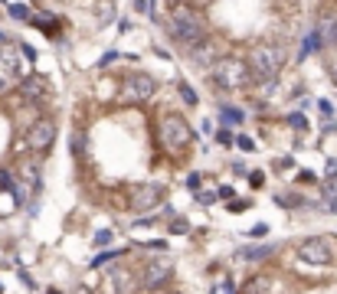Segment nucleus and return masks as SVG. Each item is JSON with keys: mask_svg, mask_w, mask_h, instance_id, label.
<instances>
[{"mask_svg": "<svg viewBox=\"0 0 337 294\" xmlns=\"http://www.w3.org/2000/svg\"><path fill=\"white\" fill-rule=\"evenodd\" d=\"M170 36L180 46L194 49L206 39V17L190 4H174L170 7Z\"/></svg>", "mask_w": 337, "mask_h": 294, "instance_id": "obj_1", "label": "nucleus"}, {"mask_svg": "<svg viewBox=\"0 0 337 294\" xmlns=\"http://www.w3.org/2000/svg\"><path fill=\"white\" fill-rule=\"evenodd\" d=\"M256 79L252 75V66L249 59H243V56H223V59L216 62V69H213V92H239V88H246L249 82Z\"/></svg>", "mask_w": 337, "mask_h": 294, "instance_id": "obj_2", "label": "nucleus"}, {"mask_svg": "<svg viewBox=\"0 0 337 294\" xmlns=\"http://www.w3.org/2000/svg\"><path fill=\"white\" fill-rule=\"evenodd\" d=\"M249 66H252V75L259 82H275V75L285 66V46L281 43H259L249 53Z\"/></svg>", "mask_w": 337, "mask_h": 294, "instance_id": "obj_3", "label": "nucleus"}, {"mask_svg": "<svg viewBox=\"0 0 337 294\" xmlns=\"http://www.w3.org/2000/svg\"><path fill=\"white\" fill-rule=\"evenodd\" d=\"M190 141H194V128H190L180 115H167L161 121V144L167 147L170 154H180Z\"/></svg>", "mask_w": 337, "mask_h": 294, "instance_id": "obj_4", "label": "nucleus"}, {"mask_svg": "<svg viewBox=\"0 0 337 294\" xmlns=\"http://www.w3.org/2000/svg\"><path fill=\"white\" fill-rule=\"evenodd\" d=\"M298 258L305 265H314V268H321V265H331L334 262V249L327 239H305L298 245Z\"/></svg>", "mask_w": 337, "mask_h": 294, "instance_id": "obj_5", "label": "nucleus"}, {"mask_svg": "<svg viewBox=\"0 0 337 294\" xmlns=\"http://www.w3.org/2000/svg\"><path fill=\"white\" fill-rule=\"evenodd\" d=\"M53 141H56V121L53 118H36L26 128V144L33 151H46V147H53Z\"/></svg>", "mask_w": 337, "mask_h": 294, "instance_id": "obj_6", "label": "nucleus"}, {"mask_svg": "<svg viewBox=\"0 0 337 294\" xmlns=\"http://www.w3.org/2000/svg\"><path fill=\"white\" fill-rule=\"evenodd\" d=\"M161 200H167V186L164 183H144V186H137V190L131 193V209L134 213H148V209H154Z\"/></svg>", "mask_w": 337, "mask_h": 294, "instance_id": "obj_7", "label": "nucleus"}, {"mask_svg": "<svg viewBox=\"0 0 337 294\" xmlns=\"http://www.w3.org/2000/svg\"><path fill=\"white\" fill-rule=\"evenodd\" d=\"M154 92H157L154 79L144 75V72H134V75L125 79V102H148Z\"/></svg>", "mask_w": 337, "mask_h": 294, "instance_id": "obj_8", "label": "nucleus"}, {"mask_svg": "<svg viewBox=\"0 0 337 294\" xmlns=\"http://www.w3.org/2000/svg\"><path fill=\"white\" fill-rule=\"evenodd\" d=\"M167 278H170V265L167 262H151L148 268H144L141 284H144V288H161Z\"/></svg>", "mask_w": 337, "mask_h": 294, "instance_id": "obj_9", "label": "nucleus"}, {"mask_svg": "<svg viewBox=\"0 0 337 294\" xmlns=\"http://www.w3.org/2000/svg\"><path fill=\"white\" fill-rule=\"evenodd\" d=\"M314 30H318L324 49H337V17H331V13L318 17V26H314Z\"/></svg>", "mask_w": 337, "mask_h": 294, "instance_id": "obj_10", "label": "nucleus"}, {"mask_svg": "<svg viewBox=\"0 0 337 294\" xmlns=\"http://www.w3.org/2000/svg\"><path fill=\"white\" fill-rule=\"evenodd\" d=\"M187 53H190V62H194L197 69H206L216 59V43H213V39H203V43H197L194 49H187Z\"/></svg>", "mask_w": 337, "mask_h": 294, "instance_id": "obj_11", "label": "nucleus"}, {"mask_svg": "<svg viewBox=\"0 0 337 294\" xmlns=\"http://www.w3.org/2000/svg\"><path fill=\"white\" fill-rule=\"evenodd\" d=\"M269 291H272L269 275H252L249 281L243 284V294H269Z\"/></svg>", "mask_w": 337, "mask_h": 294, "instance_id": "obj_12", "label": "nucleus"}, {"mask_svg": "<svg viewBox=\"0 0 337 294\" xmlns=\"http://www.w3.org/2000/svg\"><path fill=\"white\" fill-rule=\"evenodd\" d=\"M20 92H23L26 98H43V92H46V82L39 79V75H30V79H23V82H20Z\"/></svg>", "mask_w": 337, "mask_h": 294, "instance_id": "obj_13", "label": "nucleus"}, {"mask_svg": "<svg viewBox=\"0 0 337 294\" xmlns=\"http://www.w3.org/2000/svg\"><path fill=\"white\" fill-rule=\"evenodd\" d=\"M275 252V245H259V249H239V255L249 258V262H259V258H269Z\"/></svg>", "mask_w": 337, "mask_h": 294, "instance_id": "obj_14", "label": "nucleus"}, {"mask_svg": "<svg viewBox=\"0 0 337 294\" xmlns=\"http://www.w3.org/2000/svg\"><path fill=\"white\" fill-rule=\"evenodd\" d=\"M30 23H33V26H39L43 33H50V36L56 33V20H53V17H30Z\"/></svg>", "mask_w": 337, "mask_h": 294, "instance_id": "obj_15", "label": "nucleus"}, {"mask_svg": "<svg viewBox=\"0 0 337 294\" xmlns=\"http://www.w3.org/2000/svg\"><path fill=\"white\" fill-rule=\"evenodd\" d=\"M223 121H226V124H243V121H246V111H239V108H223Z\"/></svg>", "mask_w": 337, "mask_h": 294, "instance_id": "obj_16", "label": "nucleus"}, {"mask_svg": "<svg viewBox=\"0 0 337 294\" xmlns=\"http://www.w3.org/2000/svg\"><path fill=\"white\" fill-rule=\"evenodd\" d=\"M180 98L190 105V108H194V105L200 102V98H197V92H194V85H187V82H180Z\"/></svg>", "mask_w": 337, "mask_h": 294, "instance_id": "obj_17", "label": "nucleus"}, {"mask_svg": "<svg viewBox=\"0 0 337 294\" xmlns=\"http://www.w3.org/2000/svg\"><path fill=\"white\" fill-rule=\"evenodd\" d=\"M288 124H292V128H298V131H308V118L301 115V111H292V115H288Z\"/></svg>", "mask_w": 337, "mask_h": 294, "instance_id": "obj_18", "label": "nucleus"}, {"mask_svg": "<svg viewBox=\"0 0 337 294\" xmlns=\"http://www.w3.org/2000/svg\"><path fill=\"white\" fill-rule=\"evenodd\" d=\"M10 17H13V20H30V10H26V4H10Z\"/></svg>", "mask_w": 337, "mask_h": 294, "instance_id": "obj_19", "label": "nucleus"}, {"mask_svg": "<svg viewBox=\"0 0 337 294\" xmlns=\"http://www.w3.org/2000/svg\"><path fill=\"white\" fill-rule=\"evenodd\" d=\"M108 242H112V229H102V232L95 235V245L102 249V245H108Z\"/></svg>", "mask_w": 337, "mask_h": 294, "instance_id": "obj_20", "label": "nucleus"}, {"mask_svg": "<svg viewBox=\"0 0 337 294\" xmlns=\"http://www.w3.org/2000/svg\"><path fill=\"white\" fill-rule=\"evenodd\" d=\"M236 144L243 147L246 154H252V151H256V144H252V141H249V137H246V134H239V137H236Z\"/></svg>", "mask_w": 337, "mask_h": 294, "instance_id": "obj_21", "label": "nucleus"}, {"mask_svg": "<svg viewBox=\"0 0 337 294\" xmlns=\"http://www.w3.org/2000/svg\"><path fill=\"white\" fill-rule=\"evenodd\" d=\"M200 180H203L200 173H190V177H187V190H194V193H197V190H200Z\"/></svg>", "mask_w": 337, "mask_h": 294, "instance_id": "obj_22", "label": "nucleus"}, {"mask_svg": "<svg viewBox=\"0 0 337 294\" xmlns=\"http://www.w3.org/2000/svg\"><path fill=\"white\" fill-rule=\"evenodd\" d=\"M115 59H121V56H118V53H115V49H112V53H105V56H102V59H99V66L105 69V66H112Z\"/></svg>", "mask_w": 337, "mask_h": 294, "instance_id": "obj_23", "label": "nucleus"}, {"mask_svg": "<svg viewBox=\"0 0 337 294\" xmlns=\"http://www.w3.org/2000/svg\"><path fill=\"white\" fill-rule=\"evenodd\" d=\"M321 193H324L327 200L334 203V200H337V180H331V183H327V186H324V190H321Z\"/></svg>", "mask_w": 337, "mask_h": 294, "instance_id": "obj_24", "label": "nucleus"}, {"mask_svg": "<svg viewBox=\"0 0 337 294\" xmlns=\"http://www.w3.org/2000/svg\"><path fill=\"white\" fill-rule=\"evenodd\" d=\"M318 111H321L324 118H331V115H334V108H331V102H327V98H321V102H318Z\"/></svg>", "mask_w": 337, "mask_h": 294, "instance_id": "obj_25", "label": "nucleus"}, {"mask_svg": "<svg viewBox=\"0 0 337 294\" xmlns=\"http://www.w3.org/2000/svg\"><path fill=\"white\" fill-rule=\"evenodd\" d=\"M187 219H174V222H170V232H187Z\"/></svg>", "mask_w": 337, "mask_h": 294, "instance_id": "obj_26", "label": "nucleus"}, {"mask_svg": "<svg viewBox=\"0 0 337 294\" xmlns=\"http://www.w3.org/2000/svg\"><path fill=\"white\" fill-rule=\"evenodd\" d=\"M216 141L223 144V147H229L232 144V134H229V131H216Z\"/></svg>", "mask_w": 337, "mask_h": 294, "instance_id": "obj_27", "label": "nucleus"}, {"mask_svg": "<svg viewBox=\"0 0 337 294\" xmlns=\"http://www.w3.org/2000/svg\"><path fill=\"white\" fill-rule=\"evenodd\" d=\"M216 196H219V200H232V186H219Z\"/></svg>", "mask_w": 337, "mask_h": 294, "instance_id": "obj_28", "label": "nucleus"}, {"mask_svg": "<svg viewBox=\"0 0 337 294\" xmlns=\"http://www.w3.org/2000/svg\"><path fill=\"white\" fill-rule=\"evenodd\" d=\"M262 180H265V177H262V173L256 170V173H252V177H249V183H252V186H262Z\"/></svg>", "mask_w": 337, "mask_h": 294, "instance_id": "obj_29", "label": "nucleus"}, {"mask_svg": "<svg viewBox=\"0 0 337 294\" xmlns=\"http://www.w3.org/2000/svg\"><path fill=\"white\" fill-rule=\"evenodd\" d=\"M131 4L137 7V10H148V13H151V7H148V0H131Z\"/></svg>", "mask_w": 337, "mask_h": 294, "instance_id": "obj_30", "label": "nucleus"}, {"mask_svg": "<svg viewBox=\"0 0 337 294\" xmlns=\"http://www.w3.org/2000/svg\"><path fill=\"white\" fill-rule=\"evenodd\" d=\"M327 173H331V177H337V160H331V167H327Z\"/></svg>", "mask_w": 337, "mask_h": 294, "instance_id": "obj_31", "label": "nucleus"}, {"mask_svg": "<svg viewBox=\"0 0 337 294\" xmlns=\"http://www.w3.org/2000/svg\"><path fill=\"white\" fill-rule=\"evenodd\" d=\"M46 294H59V291H56V288H50V291H46Z\"/></svg>", "mask_w": 337, "mask_h": 294, "instance_id": "obj_32", "label": "nucleus"}, {"mask_svg": "<svg viewBox=\"0 0 337 294\" xmlns=\"http://www.w3.org/2000/svg\"><path fill=\"white\" fill-rule=\"evenodd\" d=\"M334 85H337V66H334Z\"/></svg>", "mask_w": 337, "mask_h": 294, "instance_id": "obj_33", "label": "nucleus"}, {"mask_svg": "<svg viewBox=\"0 0 337 294\" xmlns=\"http://www.w3.org/2000/svg\"><path fill=\"white\" fill-rule=\"evenodd\" d=\"M75 294H88V291H82V288H79V291H75Z\"/></svg>", "mask_w": 337, "mask_h": 294, "instance_id": "obj_34", "label": "nucleus"}]
</instances>
